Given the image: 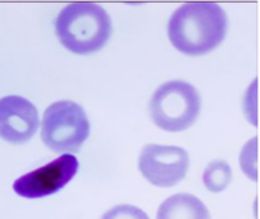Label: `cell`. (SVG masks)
I'll list each match as a JSON object with an SVG mask.
<instances>
[{
  "mask_svg": "<svg viewBox=\"0 0 260 219\" xmlns=\"http://www.w3.org/2000/svg\"><path fill=\"white\" fill-rule=\"evenodd\" d=\"M228 18L215 3H188L174 12L168 24V36L178 51L204 55L224 40Z\"/></svg>",
  "mask_w": 260,
  "mask_h": 219,
  "instance_id": "obj_1",
  "label": "cell"
},
{
  "mask_svg": "<svg viewBox=\"0 0 260 219\" xmlns=\"http://www.w3.org/2000/svg\"><path fill=\"white\" fill-rule=\"evenodd\" d=\"M55 32L65 48L87 55L100 50L112 33L108 13L95 3H73L55 21Z\"/></svg>",
  "mask_w": 260,
  "mask_h": 219,
  "instance_id": "obj_2",
  "label": "cell"
},
{
  "mask_svg": "<svg viewBox=\"0 0 260 219\" xmlns=\"http://www.w3.org/2000/svg\"><path fill=\"white\" fill-rule=\"evenodd\" d=\"M200 112V95L192 84L169 81L154 93L150 102L152 121L168 132H182L192 127Z\"/></svg>",
  "mask_w": 260,
  "mask_h": 219,
  "instance_id": "obj_3",
  "label": "cell"
},
{
  "mask_svg": "<svg viewBox=\"0 0 260 219\" xmlns=\"http://www.w3.org/2000/svg\"><path fill=\"white\" fill-rule=\"evenodd\" d=\"M90 135V123L82 107L72 101H59L44 111L40 137L55 153H76Z\"/></svg>",
  "mask_w": 260,
  "mask_h": 219,
  "instance_id": "obj_4",
  "label": "cell"
},
{
  "mask_svg": "<svg viewBox=\"0 0 260 219\" xmlns=\"http://www.w3.org/2000/svg\"><path fill=\"white\" fill-rule=\"evenodd\" d=\"M188 151L180 146L147 145L143 147L138 167L146 180L156 186L177 185L189 170Z\"/></svg>",
  "mask_w": 260,
  "mask_h": 219,
  "instance_id": "obj_5",
  "label": "cell"
},
{
  "mask_svg": "<svg viewBox=\"0 0 260 219\" xmlns=\"http://www.w3.org/2000/svg\"><path fill=\"white\" fill-rule=\"evenodd\" d=\"M80 163L72 154H63L48 164L22 175L13 182V190L24 198H42L63 189L76 176Z\"/></svg>",
  "mask_w": 260,
  "mask_h": 219,
  "instance_id": "obj_6",
  "label": "cell"
},
{
  "mask_svg": "<svg viewBox=\"0 0 260 219\" xmlns=\"http://www.w3.org/2000/svg\"><path fill=\"white\" fill-rule=\"evenodd\" d=\"M39 127L38 110L20 95L0 99V137L11 144L29 141Z\"/></svg>",
  "mask_w": 260,
  "mask_h": 219,
  "instance_id": "obj_7",
  "label": "cell"
},
{
  "mask_svg": "<svg viewBox=\"0 0 260 219\" xmlns=\"http://www.w3.org/2000/svg\"><path fill=\"white\" fill-rule=\"evenodd\" d=\"M156 219H211V216L206 205L198 197L178 193L160 205Z\"/></svg>",
  "mask_w": 260,
  "mask_h": 219,
  "instance_id": "obj_8",
  "label": "cell"
},
{
  "mask_svg": "<svg viewBox=\"0 0 260 219\" xmlns=\"http://www.w3.org/2000/svg\"><path fill=\"white\" fill-rule=\"evenodd\" d=\"M233 172L230 166L224 161L211 162L204 170L203 182L210 192H223L230 184Z\"/></svg>",
  "mask_w": 260,
  "mask_h": 219,
  "instance_id": "obj_9",
  "label": "cell"
},
{
  "mask_svg": "<svg viewBox=\"0 0 260 219\" xmlns=\"http://www.w3.org/2000/svg\"><path fill=\"white\" fill-rule=\"evenodd\" d=\"M241 167L251 180H258V140L253 139L241 153Z\"/></svg>",
  "mask_w": 260,
  "mask_h": 219,
  "instance_id": "obj_10",
  "label": "cell"
},
{
  "mask_svg": "<svg viewBox=\"0 0 260 219\" xmlns=\"http://www.w3.org/2000/svg\"><path fill=\"white\" fill-rule=\"evenodd\" d=\"M101 219H150L142 209L133 205H119L109 209Z\"/></svg>",
  "mask_w": 260,
  "mask_h": 219,
  "instance_id": "obj_11",
  "label": "cell"
}]
</instances>
